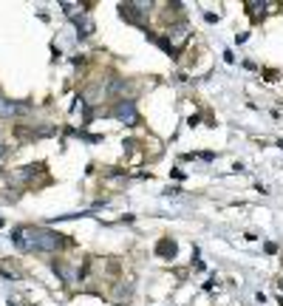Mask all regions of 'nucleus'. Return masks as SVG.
<instances>
[{
    "label": "nucleus",
    "instance_id": "11",
    "mask_svg": "<svg viewBox=\"0 0 283 306\" xmlns=\"http://www.w3.org/2000/svg\"><path fill=\"white\" fill-rule=\"evenodd\" d=\"M6 150H9V147H6V142L0 139V159H3V156H6Z\"/></svg>",
    "mask_w": 283,
    "mask_h": 306
},
{
    "label": "nucleus",
    "instance_id": "8",
    "mask_svg": "<svg viewBox=\"0 0 283 306\" xmlns=\"http://www.w3.org/2000/svg\"><path fill=\"white\" fill-rule=\"evenodd\" d=\"M77 28L79 37H88V34H93V20L91 17H77Z\"/></svg>",
    "mask_w": 283,
    "mask_h": 306
},
{
    "label": "nucleus",
    "instance_id": "6",
    "mask_svg": "<svg viewBox=\"0 0 283 306\" xmlns=\"http://www.w3.org/2000/svg\"><path fill=\"white\" fill-rule=\"evenodd\" d=\"M51 266H54V272H57L59 278L66 281V284H71V281H77V275L71 272V266H68V264H62V261H54Z\"/></svg>",
    "mask_w": 283,
    "mask_h": 306
},
{
    "label": "nucleus",
    "instance_id": "7",
    "mask_svg": "<svg viewBox=\"0 0 283 306\" xmlns=\"http://www.w3.org/2000/svg\"><path fill=\"white\" fill-rule=\"evenodd\" d=\"M131 295H133V284H119L116 286V306H128V300H131Z\"/></svg>",
    "mask_w": 283,
    "mask_h": 306
},
{
    "label": "nucleus",
    "instance_id": "4",
    "mask_svg": "<svg viewBox=\"0 0 283 306\" xmlns=\"http://www.w3.org/2000/svg\"><path fill=\"white\" fill-rule=\"evenodd\" d=\"M187 32H190V28H187V23L178 20V23H170V26L165 28V37L173 43V46H176V43H184V40H187Z\"/></svg>",
    "mask_w": 283,
    "mask_h": 306
},
{
    "label": "nucleus",
    "instance_id": "12",
    "mask_svg": "<svg viewBox=\"0 0 283 306\" xmlns=\"http://www.w3.org/2000/svg\"><path fill=\"white\" fill-rule=\"evenodd\" d=\"M277 289H280V295H283V281H277Z\"/></svg>",
    "mask_w": 283,
    "mask_h": 306
},
{
    "label": "nucleus",
    "instance_id": "9",
    "mask_svg": "<svg viewBox=\"0 0 283 306\" xmlns=\"http://www.w3.org/2000/svg\"><path fill=\"white\" fill-rule=\"evenodd\" d=\"M0 272L6 275V278H17V269H14V266H9V261H0Z\"/></svg>",
    "mask_w": 283,
    "mask_h": 306
},
{
    "label": "nucleus",
    "instance_id": "1",
    "mask_svg": "<svg viewBox=\"0 0 283 306\" xmlns=\"http://www.w3.org/2000/svg\"><path fill=\"white\" fill-rule=\"evenodd\" d=\"M12 241L23 253H57L59 247L68 244L62 235L48 230V227H14Z\"/></svg>",
    "mask_w": 283,
    "mask_h": 306
},
{
    "label": "nucleus",
    "instance_id": "2",
    "mask_svg": "<svg viewBox=\"0 0 283 306\" xmlns=\"http://www.w3.org/2000/svg\"><path fill=\"white\" fill-rule=\"evenodd\" d=\"M147 12H150V3H119V14H122V20L136 23V26H145Z\"/></svg>",
    "mask_w": 283,
    "mask_h": 306
},
{
    "label": "nucleus",
    "instance_id": "3",
    "mask_svg": "<svg viewBox=\"0 0 283 306\" xmlns=\"http://www.w3.org/2000/svg\"><path fill=\"white\" fill-rule=\"evenodd\" d=\"M113 116L125 125H139V113H136V105L133 100H119L116 108H113Z\"/></svg>",
    "mask_w": 283,
    "mask_h": 306
},
{
    "label": "nucleus",
    "instance_id": "5",
    "mask_svg": "<svg viewBox=\"0 0 283 306\" xmlns=\"http://www.w3.org/2000/svg\"><path fill=\"white\" fill-rule=\"evenodd\" d=\"M176 253H178V244L170 238V235H165V238H159V244H156V255L159 258H176Z\"/></svg>",
    "mask_w": 283,
    "mask_h": 306
},
{
    "label": "nucleus",
    "instance_id": "10",
    "mask_svg": "<svg viewBox=\"0 0 283 306\" xmlns=\"http://www.w3.org/2000/svg\"><path fill=\"white\" fill-rule=\"evenodd\" d=\"M77 3H62V12H66L68 14V17H77Z\"/></svg>",
    "mask_w": 283,
    "mask_h": 306
}]
</instances>
